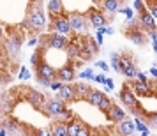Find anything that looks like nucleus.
I'll return each instance as SVG.
<instances>
[{"mask_svg": "<svg viewBox=\"0 0 157 136\" xmlns=\"http://www.w3.org/2000/svg\"><path fill=\"white\" fill-rule=\"evenodd\" d=\"M53 29H57L60 34H65V32H69L71 27H69V20H65L64 16H58L53 20Z\"/></svg>", "mask_w": 157, "mask_h": 136, "instance_id": "13", "label": "nucleus"}, {"mask_svg": "<svg viewBox=\"0 0 157 136\" xmlns=\"http://www.w3.org/2000/svg\"><path fill=\"white\" fill-rule=\"evenodd\" d=\"M81 76H83V78H92L94 74H92V71H90V69H86V71L81 74Z\"/></svg>", "mask_w": 157, "mask_h": 136, "instance_id": "30", "label": "nucleus"}, {"mask_svg": "<svg viewBox=\"0 0 157 136\" xmlns=\"http://www.w3.org/2000/svg\"><path fill=\"white\" fill-rule=\"evenodd\" d=\"M60 85H62L60 81H53V80H51V83H50V87L53 88V90H58V88H60Z\"/></svg>", "mask_w": 157, "mask_h": 136, "instance_id": "29", "label": "nucleus"}, {"mask_svg": "<svg viewBox=\"0 0 157 136\" xmlns=\"http://www.w3.org/2000/svg\"><path fill=\"white\" fill-rule=\"evenodd\" d=\"M51 134H57V136H69V131H67V124H64V122H58V124H53L51 126Z\"/></svg>", "mask_w": 157, "mask_h": 136, "instance_id": "20", "label": "nucleus"}, {"mask_svg": "<svg viewBox=\"0 0 157 136\" xmlns=\"http://www.w3.org/2000/svg\"><path fill=\"white\" fill-rule=\"evenodd\" d=\"M67 51V55L71 58H76V57H81V50H79V46L76 43H67V46L64 48Z\"/></svg>", "mask_w": 157, "mask_h": 136, "instance_id": "22", "label": "nucleus"}, {"mask_svg": "<svg viewBox=\"0 0 157 136\" xmlns=\"http://www.w3.org/2000/svg\"><path fill=\"white\" fill-rule=\"evenodd\" d=\"M48 11L51 13V16L53 18H57L58 14H62V0H50L48 2Z\"/></svg>", "mask_w": 157, "mask_h": 136, "instance_id": "17", "label": "nucleus"}, {"mask_svg": "<svg viewBox=\"0 0 157 136\" xmlns=\"http://www.w3.org/2000/svg\"><path fill=\"white\" fill-rule=\"evenodd\" d=\"M97 65H99L101 69H108V65L104 64V62H97Z\"/></svg>", "mask_w": 157, "mask_h": 136, "instance_id": "33", "label": "nucleus"}, {"mask_svg": "<svg viewBox=\"0 0 157 136\" xmlns=\"http://www.w3.org/2000/svg\"><path fill=\"white\" fill-rule=\"evenodd\" d=\"M67 131H69V134H79V136L88 134V127H86L83 122H79V120L71 122V124L67 126Z\"/></svg>", "mask_w": 157, "mask_h": 136, "instance_id": "7", "label": "nucleus"}, {"mask_svg": "<svg viewBox=\"0 0 157 136\" xmlns=\"http://www.w3.org/2000/svg\"><path fill=\"white\" fill-rule=\"evenodd\" d=\"M120 99H122V103L125 104V106H129V108H134V106H138V99H136V95L131 90L127 88V85H125V88L120 92Z\"/></svg>", "mask_w": 157, "mask_h": 136, "instance_id": "8", "label": "nucleus"}, {"mask_svg": "<svg viewBox=\"0 0 157 136\" xmlns=\"http://www.w3.org/2000/svg\"><path fill=\"white\" fill-rule=\"evenodd\" d=\"M27 23H30V27H34L36 30L43 29L44 23H46L44 13L41 11V9H36V11H32V13L29 14V20H27Z\"/></svg>", "mask_w": 157, "mask_h": 136, "instance_id": "3", "label": "nucleus"}, {"mask_svg": "<svg viewBox=\"0 0 157 136\" xmlns=\"http://www.w3.org/2000/svg\"><path fill=\"white\" fill-rule=\"evenodd\" d=\"M74 97H76L74 95V87L72 85H60V88H58V99L72 101Z\"/></svg>", "mask_w": 157, "mask_h": 136, "instance_id": "11", "label": "nucleus"}, {"mask_svg": "<svg viewBox=\"0 0 157 136\" xmlns=\"http://www.w3.org/2000/svg\"><path fill=\"white\" fill-rule=\"evenodd\" d=\"M64 101L62 99H50L48 101V104H46V113L50 115V117H60V115L64 113Z\"/></svg>", "mask_w": 157, "mask_h": 136, "instance_id": "2", "label": "nucleus"}, {"mask_svg": "<svg viewBox=\"0 0 157 136\" xmlns=\"http://www.w3.org/2000/svg\"><path fill=\"white\" fill-rule=\"evenodd\" d=\"M140 21H141L143 29H147L148 32H154L155 30V21H154V16L150 14L145 7L140 9Z\"/></svg>", "mask_w": 157, "mask_h": 136, "instance_id": "4", "label": "nucleus"}, {"mask_svg": "<svg viewBox=\"0 0 157 136\" xmlns=\"http://www.w3.org/2000/svg\"><path fill=\"white\" fill-rule=\"evenodd\" d=\"M125 36H127L134 44H145V34H143V32H140V30H136V29L125 30Z\"/></svg>", "mask_w": 157, "mask_h": 136, "instance_id": "15", "label": "nucleus"}, {"mask_svg": "<svg viewBox=\"0 0 157 136\" xmlns=\"http://www.w3.org/2000/svg\"><path fill=\"white\" fill-rule=\"evenodd\" d=\"M37 74L39 76H44V78H50V80L57 78V71L53 67H50L46 62H39V65H37Z\"/></svg>", "mask_w": 157, "mask_h": 136, "instance_id": "9", "label": "nucleus"}, {"mask_svg": "<svg viewBox=\"0 0 157 136\" xmlns=\"http://www.w3.org/2000/svg\"><path fill=\"white\" fill-rule=\"evenodd\" d=\"M27 99H29L36 108H39L44 103V95L41 92H37V90H29V92H27Z\"/></svg>", "mask_w": 157, "mask_h": 136, "instance_id": "16", "label": "nucleus"}, {"mask_svg": "<svg viewBox=\"0 0 157 136\" xmlns=\"http://www.w3.org/2000/svg\"><path fill=\"white\" fill-rule=\"evenodd\" d=\"M43 50L44 48H39V50H36V53H34V55H32V57H30V64L32 65H39V62H41V53H43Z\"/></svg>", "mask_w": 157, "mask_h": 136, "instance_id": "25", "label": "nucleus"}, {"mask_svg": "<svg viewBox=\"0 0 157 136\" xmlns=\"http://www.w3.org/2000/svg\"><path fill=\"white\" fill-rule=\"evenodd\" d=\"M108 111H109V119H111L113 122H120L122 119H125L124 110H122V108H118V106H115V104H111Z\"/></svg>", "mask_w": 157, "mask_h": 136, "instance_id": "18", "label": "nucleus"}, {"mask_svg": "<svg viewBox=\"0 0 157 136\" xmlns=\"http://www.w3.org/2000/svg\"><path fill=\"white\" fill-rule=\"evenodd\" d=\"M4 127H7V129H6L7 133H21V131H20V124H18V122H14L13 119L4 120Z\"/></svg>", "mask_w": 157, "mask_h": 136, "instance_id": "23", "label": "nucleus"}, {"mask_svg": "<svg viewBox=\"0 0 157 136\" xmlns=\"http://www.w3.org/2000/svg\"><path fill=\"white\" fill-rule=\"evenodd\" d=\"M134 7L138 9V11H140V9L143 7V4H141V0H134Z\"/></svg>", "mask_w": 157, "mask_h": 136, "instance_id": "31", "label": "nucleus"}, {"mask_svg": "<svg viewBox=\"0 0 157 136\" xmlns=\"http://www.w3.org/2000/svg\"><path fill=\"white\" fill-rule=\"evenodd\" d=\"M118 124V127H117V131L120 133V134H132L134 133V124L129 120V119H122L120 122H117Z\"/></svg>", "mask_w": 157, "mask_h": 136, "instance_id": "12", "label": "nucleus"}, {"mask_svg": "<svg viewBox=\"0 0 157 136\" xmlns=\"http://www.w3.org/2000/svg\"><path fill=\"white\" fill-rule=\"evenodd\" d=\"M86 18L81 14H71L69 16V27L74 30H78V32H83V30H86Z\"/></svg>", "mask_w": 157, "mask_h": 136, "instance_id": "5", "label": "nucleus"}, {"mask_svg": "<svg viewBox=\"0 0 157 136\" xmlns=\"http://www.w3.org/2000/svg\"><path fill=\"white\" fill-rule=\"evenodd\" d=\"M102 2H104V7L111 13H115L118 9V0H102Z\"/></svg>", "mask_w": 157, "mask_h": 136, "instance_id": "26", "label": "nucleus"}, {"mask_svg": "<svg viewBox=\"0 0 157 136\" xmlns=\"http://www.w3.org/2000/svg\"><path fill=\"white\" fill-rule=\"evenodd\" d=\"M85 99L88 101L90 104L101 108V110H104V111H108V110H109V106H111V101L108 99L102 92H99V90H92V88H90V92L86 94Z\"/></svg>", "mask_w": 157, "mask_h": 136, "instance_id": "1", "label": "nucleus"}, {"mask_svg": "<svg viewBox=\"0 0 157 136\" xmlns=\"http://www.w3.org/2000/svg\"><path fill=\"white\" fill-rule=\"evenodd\" d=\"M57 76H58V80H62V81H72L74 76H76V74H74V67H72L71 64L64 65L62 69H58Z\"/></svg>", "mask_w": 157, "mask_h": 136, "instance_id": "10", "label": "nucleus"}, {"mask_svg": "<svg viewBox=\"0 0 157 136\" xmlns=\"http://www.w3.org/2000/svg\"><path fill=\"white\" fill-rule=\"evenodd\" d=\"M88 13H90V14H88V16H90V21H92L94 25L97 27V29H101V27H102V25L106 23V18H104V14H102L101 11H95V9H90Z\"/></svg>", "mask_w": 157, "mask_h": 136, "instance_id": "14", "label": "nucleus"}, {"mask_svg": "<svg viewBox=\"0 0 157 136\" xmlns=\"http://www.w3.org/2000/svg\"><path fill=\"white\" fill-rule=\"evenodd\" d=\"M72 87H74V95L79 97V99H85L86 94L90 92V87L85 85V83H76V85H72Z\"/></svg>", "mask_w": 157, "mask_h": 136, "instance_id": "21", "label": "nucleus"}, {"mask_svg": "<svg viewBox=\"0 0 157 136\" xmlns=\"http://www.w3.org/2000/svg\"><path fill=\"white\" fill-rule=\"evenodd\" d=\"M9 48H11V53H13L14 57H20V37L13 39V41L9 43Z\"/></svg>", "mask_w": 157, "mask_h": 136, "instance_id": "24", "label": "nucleus"}, {"mask_svg": "<svg viewBox=\"0 0 157 136\" xmlns=\"http://www.w3.org/2000/svg\"><path fill=\"white\" fill-rule=\"evenodd\" d=\"M132 87H134V90L140 95H152V90H150V83H143V81H136V83H132Z\"/></svg>", "mask_w": 157, "mask_h": 136, "instance_id": "19", "label": "nucleus"}, {"mask_svg": "<svg viewBox=\"0 0 157 136\" xmlns=\"http://www.w3.org/2000/svg\"><path fill=\"white\" fill-rule=\"evenodd\" d=\"M94 2H95V4H101V2H102V0H94Z\"/></svg>", "mask_w": 157, "mask_h": 136, "instance_id": "34", "label": "nucleus"}, {"mask_svg": "<svg viewBox=\"0 0 157 136\" xmlns=\"http://www.w3.org/2000/svg\"><path fill=\"white\" fill-rule=\"evenodd\" d=\"M37 81H39L41 85H44V87H48V85L51 83L50 78H44V76H39V74H37Z\"/></svg>", "mask_w": 157, "mask_h": 136, "instance_id": "28", "label": "nucleus"}, {"mask_svg": "<svg viewBox=\"0 0 157 136\" xmlns=\"http://www.w3.org/2000/svg\"><path fill=\"white\" fill-rule=\"evenodd\" d=\"M46 41L51 48H58V50H64L67 46V39H65L62 34H51V36L46 37Z\"/></svg>", "mask_w": 157, "mask_h": 136, "instance_id": "6", "label": "nucleus"}, {"mask_svg": "<svg viewBox=\"0 0 157 136\" xmlns=\"http://www.w3.org/2000/svg\"><path fill=\"white\" fill-rule=\"evenodd\" d=\"M111 65L115 67V71H120V57H118L117 53L111 55Z\"/></svg>", "mask_w": 157, "mask_h": 136, "instance_id": "27", "label": "nucleus"}, {"mask_svg": "<svg viewBox=\"0 0 157 136\" xmlns=\"http://www.w3.org/2000/svg\"><path fill=\"white\" fill-rule=\"evenodd\" d=\"M124 13H125V14H127V20H131V18H132V11H131V9H125V11H124Z\"/></svg>", "mask_w": 157, "mask_h": 136, "instance_id": "32", "label": "nucleus"}]
</instances>
